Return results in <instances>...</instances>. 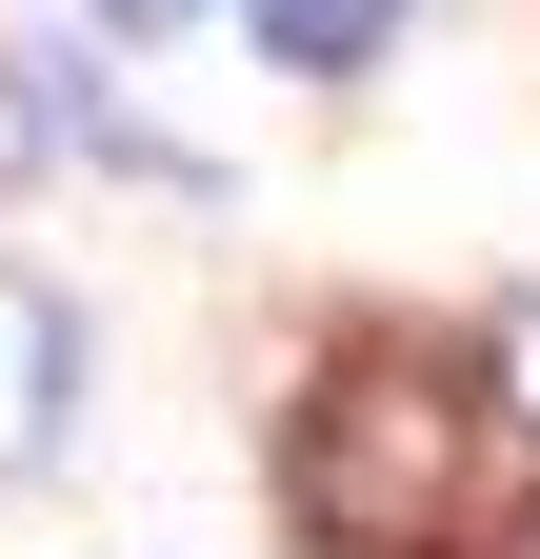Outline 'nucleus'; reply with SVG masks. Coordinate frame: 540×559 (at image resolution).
Instances as JSON below:
<instances>
[{"label": "nucleus", "mask_w": 540, "mask_h": 559, "mask_svg": "<svg viewBox=\"0 0 540 559\" xmlns=\"http://www.w3.org/2000/svg\"><path fill=\"white\" fill-rule=\"evenodd\" d=\"M460 500H481V380L400 360V340H361V360L301 400V440H281V520L320 559H441Z\"/></svg>", "instance_id": "obj_1"}, {"label": "nucleus", "mask_w": 540, "mask_h": 559, "mask_svg": "<svg viewBox=\"0 0 540 559\" xmlns=\"http://www.w3.org/2000/svg\"><path fill=\"white\" fill-rule=\"evenodd\" d=\"M60 380H81V320H60L40 280H0V479L60 440Z\"/></svg>", "instance_id": "obj_2"}, {"label": "nucleus", "mask_w": 540, "mask_h": 559, "mask_svg": "<svg viewBox=\"0 0 540 559\" xmlns=\"http://www.w3.org/2000/svg\"><path fill=\"white\" fill-rule=\"evenodd\" d=\"M380 21H400V0H260V40H281L301 81H361V60H380Z\"/></svg>", "instance_id": "obj_3"}, {"label": "nucleus", "mask_w": 540, "mask_h": 559, "mask_svg": "<svg viewBox=\"0 0 540 559\" xmlns=\"http://www.w3.org/2000/svg\"><path fill=\"white\" fill-rule=\"evenodd\" d=\"M501 380H520V400H540V300H520V320H501Z\"/></svg>", "instance_id": "obj_4"}, {"label": "nucleus", "mask_w": 540, "mask_h": 559, "mask_svg": "<svg viewBox=\"0 0 540 559\" xmlns=\"http://www.w3.org/2000/svg\"><path fill=\"white\" fill-rule=\"evenodd\" d=\"M120 21H180V0H120Z\"/></svg>", "instance_id": "obj_5"}]
</instances>
